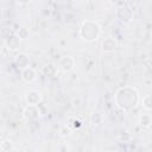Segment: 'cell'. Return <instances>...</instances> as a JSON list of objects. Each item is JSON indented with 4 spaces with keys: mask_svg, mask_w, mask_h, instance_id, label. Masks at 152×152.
<instances>
[{
    "mask_svg": "<svg viewBox=\"0 0 152 152\" xmlns=\"http://www.w3.org/2000/svg\"><path fill=\"white\" fill-rule=\"evenodd\" d=\"M82 27L83 28H87V32L86 33H82L83 37H84V39H88V40L96 39V37H97V34L100 32V28H99V26L95 23H93L91 24V27H89V21H87V23L83 24Z\"/></svg>",
    "mask_w": 152,
    "mask_h": 152,
    "instance_id": "cell-1",
    "label": "cell"
},
{
    "mask_svg": "<svg viewBox=\"0 0 152 152\" xmlns=\"http://www.w3.org/2000/svg\"><path fill=\"white\" fill-rule=\"evenodd\" d=\"M18 1H20V2H27V1H30V0H18Z\"/></svg>",
    "mask_w": 152,
    "mask_h": 152,
    "instance_id": "cell-2",
    "label": "cell"
}]
</instances>
